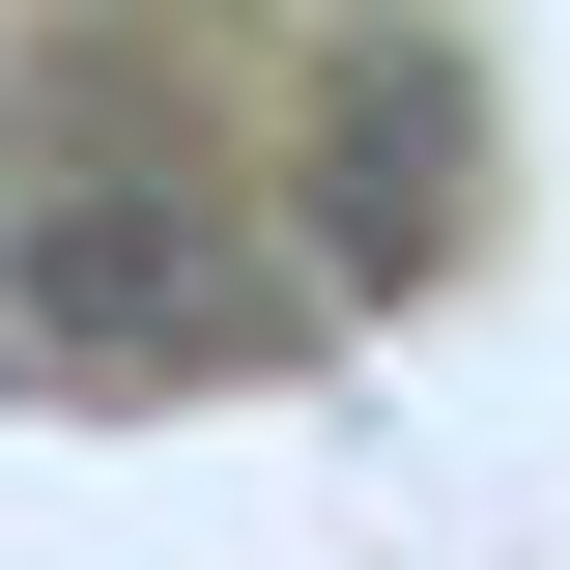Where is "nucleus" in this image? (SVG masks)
<instances>
[{"label": "nucleus", "instance_id": "nucleus-1", "mask_svg": "<svg viewBox=\"0 0 570 570\" xmlns=\"http://www.w3.org/2000/svg\"><path fill=\"white\" fill-rule=\"evenodd\" d=\"M456 200H485V115H456L428 29H371V58H343V257H428Z\"/></svg>", "mask_w": 570, "mask_h": 570}]
</instances>
